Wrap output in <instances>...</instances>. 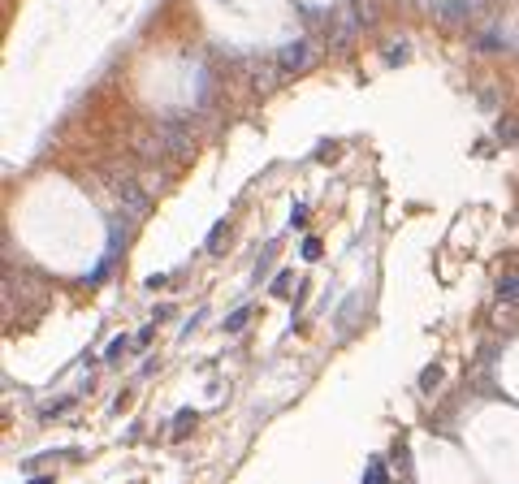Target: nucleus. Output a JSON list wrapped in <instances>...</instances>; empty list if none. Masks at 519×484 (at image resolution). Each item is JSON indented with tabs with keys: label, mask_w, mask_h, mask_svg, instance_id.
<instances>
[{
	"label": "nucleus",
	"mask_w": 519,
	"mask_h": 484,
	"mask_svg": "<svg viewBox=\"0 0 519 484\" xmlns=\"http://www.w3.org/2000/svg\"><path fill=\"white\" fill-rule=\"evenodd\" d=\"M22 242L43 260H100L104 251V216L78 186L48 177L22 203Z\"/></svg>",
	"instance_id": "1"
}]
</instances>
